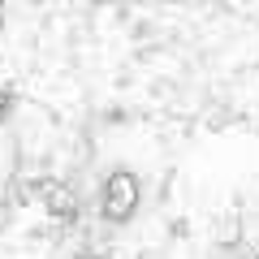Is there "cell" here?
<instances>
[{
  "label": "cell",
  "instance_id": "cell-2",
  "mask_svg": "<svg viewBox=\"0 0 259 259\" xmlns=\"http://www.w3.org/2000/svg\"><path fill=\"white\" fill-rule=\"evenodd\" d=\"M44 212H52V216H74V212H78V194L69 190L65 182H48V186H44Z\"/></svg>",
  "mask_w": 259,
  "mask_h": 259
},
{
  "label": "cell",
  "instance_id": "cell-4",
  "mask_svg": "<svg viewBox=\"0 0 259 259\" xmlns=\"http://www.w3.org/2000/svg\"><path fill=\"white\" fill-rule=\"evenodd\" d=\"M82 259H100V255H82Z\"/></svg>",
  "mask_w": 259,
  "mask_h": 259
},
{
  "label": "cell",
  "instance_id": "cell-1",
  "mask_svg": "<svg viewBox=\"0 0 259 259\" xmlns=\"http://www.w3.org/2000/svg\"><path fill=\"white\" fill-rule=\"evenodd\" d=\"M139 199H143V186L139 177L130 173V168H117V173L104 182V199H100V212L108 216V221H130V216L139 212Z\"/></svg>",
  "mask_w": 259,
  "mask_h": 259
},
{
  "label": "cell",
  "instance_id": "cell-3",
  "mask_svg": "<svg viewBox=\"0 0 259 259\" xmlns=\"http://www.w3.org/2000/svg\"><path fill=\"white\" fill-rule=\"evenodd\" d=\"M238 238H242V216L225 212V225H221V233H216V242H221V246H238Z\"/></svg>",
  "mask_w": 259,
  "mask_h": 259
}]
</instances>
